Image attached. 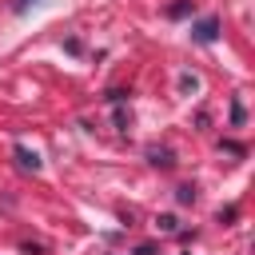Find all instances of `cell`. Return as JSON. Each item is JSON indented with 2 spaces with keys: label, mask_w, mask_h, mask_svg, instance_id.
Here are the masks:
<instances>
[{
  "label": "cell",
  "mask_w": 255,
  "mask_h": 255,
  "mask_svg": "<svg viewBox=\"0 0 255 255\" xmlns=\"http://www.w3.org/2000/svg\"><path fill=\"white\" fill-rule=\"evenodd\" d=\"M175 203H183V207H191V203H195V187H191V183H183V187H175Z\"/></svg>",
  "instance_id": "obj_5"
},
{
  "label": "cell",
  "mask_w": 255,
  "mask_h": 255,
  "mask_svg": "<svg viewBox=\"0 0 255 255\" xmlns=\"http://www.w3.org/2000/svg\"><path fill=\"white\" fill-rule=\"evenodd\" d=\"M28 4H36V0H16V4H12V12H28Z\"/></svg>",
  "instance_id": "obj_11"
},
{
  "label": "cell",
  "mask_w": 255,
  "mask_h": 255,
  "mask_svg": "<svg viewBox=\"0 0 255 255\" xmlns=\"http://www.w3.org/2000/svg\"><path fill=\"white\" fill-rule=\"evenodd\" d=\"M147 159H151L155 167H163V171H167V167L175 163V159H171V151H159V147H151V151H147Z\"/></svg>",
  "instance_id": "obj_4"
},
{
  "label": "cell",
  "mask_w": 255,
  "mask_h": 255,
  "mask_svg": "<svg viewBox=\"0 0 255 255\" xmlns=\"http://www.w3.org/2000/svg\"><path fill=\"white\" fill-rule=\"evenodd\" d=\"M191 36H195V44H215V36H219V20L207 16V20L191 24Z\"/></svg>",
  "instance_id": "obj_1"
},
{
  "label": "cell",
  "mask_w": 255,
  "mask_h": 255,
  "mask_svg": "<svg viewBox=\"0 0 255 255\" xmlns=\"http://www.w3.org/2000/svg\"><path fill=\"white\" fill-rule=\"evenodd\" d=\"M135 255H155V247H151V243H139V247H135Z\"/></svg>",
  "instance_id": "obj_10"
},
{
  "label": "cell",
  "mask_w": 255,
  "mask_h": 255,
  "mask_svg": "<svg viewBox=\"0 0 255 255\" xmlns=\"http://www.w3.org/2000/svg\"><path fill=\"white\" fill-rule=\"evenodd\" d=\"M235 219H239V207H223L219 211V223H235Z\"/></svg>",
  "instance_id": "obj_8"
},
{
  "label": "cell",
  "mask_w": 255,
  "mask_h": 255,
  "mask_svg": "<svg viewBox=\"0 0 255 255\" xmlns=\"http://www.w3.org/2000/svg\"><path fill=\"white\" fill-rule=\"evenodd\" d=\"M243 120H247V112H243V104H239V100H231V124L239 128Z\"/></svg>",
  "instance_id": "obj_7"
},
{
  "label": "cell",
  "mask_w": 255,
  "mask_h": 255,
  "mask_svg": "<svg viewBox=\"0 0 255 255\" xmlns=\"http://www.w3.org/2000/svg\"><path fill=\"white\" fill-rule=\"evenodd\" d=\"M191 12H195V0H175V4L167 8L171 20H183V16H191Z\"/></svg>",
  "instance_id": "obj_3"
},
{
  "label": "cell",
  "mask_w": 255,
  "mask_h": 255,
  "mask_svg": "<svg viewBox=\"0 0 255 255\" xmlns=\"http://www.w3.org/2000/svg\"><path fill=\"white\" fill-rule=\"evenodd\" d=\"M155 227H159V231H167V235H171V231H179L175 215H159V219H155Z\"/></svg>",
  "instance_id": "obj_6"
},
{
  "label": "cell",
  "mask_w": 255,
  "mask_h": 255,
  "mask_svg": "<svg viewBox=\"0 0 255 255\" xmlns=\"http://www.w3.org/2000/svg\"><path fill=\"white\" fill-rule=\"evenodd\" d=\"M12 155H16V163H20L24 171H40V155H36V151H28L24 143H16V147H12Z\"/></svg>",
  "instance_id": "obj_2"
},
{
  "label": "cell",
  "mask_w": 255,
  "mask_h": 255,
  "mask_svg": "<svg viewBox=\"0 0 255 255\" xmlns=\"http://www.w3.org/2000/svg\"><path fill=\"white\" fill-rule=\"evenodd\" d=\"M223 147H227L231 155H247V147H243V143H235V139H223Z\"/></svg>",
  "instance_id": "obj_9"
}]
</instances>
